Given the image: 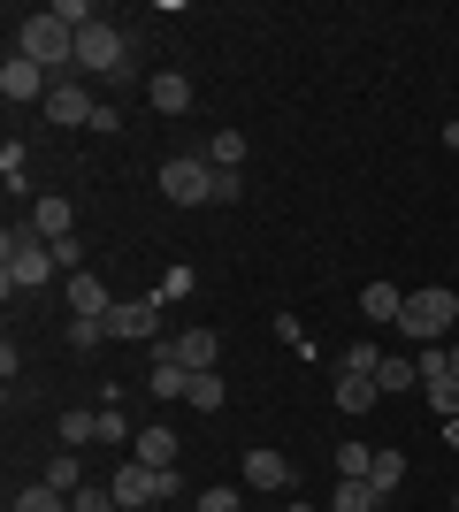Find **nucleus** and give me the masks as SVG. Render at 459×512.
<instances>
[{
    "mask_svg": "<svg viewBox=\"0 0 459 512\" xmlns=\"http://www.w3.org/2000/svg\"><path fill=\"white\" fill-rule=\"evenodd\" d=\"M62 444L77 451V444H100V406H69L62 413Z\"/></svg>",
    "mask_w": 459,
    "mask_h": 512,
    "instance_id": "nucleus-18",
    "label": "nucleus"
},
{
    "mask_svg": "<svg viewBox=\"0 0 459 512\" xmlns=\"http://www.w3.org/2000/svg\"><path fill=\"white\" fill-rule=\"evenodd\" d=\"M153 360H176L192 375H215L222 367V337L215 329H176V337H153Z\"/></svg>",
    "mask_w": 459,
    "mask_h": 512,
    "instance_id": "nucleus-6",
    "label": "nucleus"
},
{
    "mask_svg": "<svg viewBox=\"0 0 459 512\" xmlns=\"http://www.w3.org/2000/svg\"><path fill=\"white\" fill-rule=\"evenodd\" d=\"M39 482H46V490H62V497H77V490H85V467H77V451H54Z\"/></svg>",
    "mask_w": 459,
    "mask_h": 512,
    "instance_id": "nucleus-17",
    "label": "nucleus"
},
{
    "mask_svg": "<svg viewBox=\"0 0 459 512\" xmlns=\"http://www.w3.org/2000/svg\"><path fill=\"white\" fill-rule=\"evenodd\" d=\"M146 100L161 107V115H184V107H192V77H184V69H153V77H146Z\"/></svg>",
    "mask_w": 459,
    "mask_h": 512,
    "instance_id": "nucleus-10",
    "label": "nucleus"
},
{
    "mask_svg": "<svg viewBox=\"0 0 459 512\" xmlns=\"http://www.w3.org/2000/svg\"><path fill=\"white\" fill-rule=\"evenodd\" d=\"M444 367H452V375H459V344H452V352H444Z\"/></svg>",
    "mask_w": 459,
    "mask_h": 512,
    "instance_id": "nucleus-38",
    "label": "nucleus"
},
{
    "mask_svg": "<svg viewBox=\"0 0 459 512\" xmlns=\"http://www.w3.org/2000/svg\"><path fill=\"white\" fill-rule=\"evenodd\" d=\"M284 512H314V505H284Z\"/></svg>",
    "mask_w": 459,
    "mask_h": 512,
    "instance_id": "nucleus-39",
    "label": "nucleus"
},
{
    "mask_svg": "<svg viewBox=\"0 0 459 512\" xmlns=\"http://www.w3.org/2000/svg\"><path fill=\"white\" fill-rule=\"evenodd\" d=\"M444 146H452V153H459V123H444Z\"/></svg>",
    "mask_w": 459,
    "mask_h": 512,
    "instance_id": "nucleus-37",
    "label": "nucleus"
},
{
    "mask_svg": "<svg viewBox=\"0 0 459 512\" xmlns=\"http://www.w3.org/2000/svg\"><path fill=\"white\" fill-rule=\"evenodd\" d=\"M153 299L169 306V299H192V268H169V276H161V291H153Z\"/></svg>",
    "mask_w": 459,
    "mask_h": 512,
    "instance_id": "nucleus-32",
    "label": "nucleus"
},
{
    "mask_svg": "<svg viewBox=\"0 0 459 512\" xmlns=\"http://www.w3.org/2000/svg\"><path fill=\"white\" fill-rule=\"evenodd\" d=\"M146 390H153V398H184V406H192V367H176V360H153Z\"/></svg>",
    "mask_w": 459,
    "mask_h": 512,
    "instance_id": "nucleus-15",
    "label": "nucleus"
},
{
    "mask_svg": "<svg viewBox=\"0 0 459 512\" xmlns=\"http://www.w3.org/2000/svg\"><path fill=\"white\" fill-rule=\"evenodd\" d=\"M452 512H459V490H452Z\"/></svg>",
    "mask_w": 459,
    "mask_h": 512,
    "instance_id": "nucleus-41",
    "label": "nucleus"
},
{
    "mask_svg": "<svg viewBox=\"0 0 459 512\" xmlns=\"http://www.w3.org/2000/svg\"><path fill=\"white\" fill-rule=\"evenodd\" d=\"M108 283H100V276H92V268H85V276H69V314H77V321H108Z\"/></svg>",
    "mask_w": 459,
    "mask_h": 512,
    "instance_id": "nucleus-11",
    "label": "nucleus"
},
{
    "mask_svg": "<svg viewBox=\"0 0 459 512\" xmlns=\"http://www.w3.org/2000/svg\"><path fill=\"white\" fill-rule=\"evenodd\" d=\"M123 512H153V505H123Z\"/></svg>",
    "mask_w": 459,
    "mask_h": 512,
    "instance_id": "nucleus-40",
    "label": "nucleus"
},
{
    "mask_svg": "<svg viewBox=\"0 0 459 512\" xmlns=\"http://www.w3.org/2000/svg\"><path fill=\"white\" fill-rule=\"evenodd\" d=\"M131 459H146V467H176V428H138Z\"/></svg>",
    "mask_w": 459,
    "mask_h": 512,
    "instance_id": "nucleus-14",
    "label": "nucleus"
},
{
    "mask_svg": "<svg viewBox=\"0 0 459 512\" xmlns=\"http://www.w3.org/2000/svg\"><path fill=\"white\" fill-rule=\"evenodd\" d=\"M92 115H100V100H92L85 85H69V77L46 92V123H62V130H92Z\"/></svg>",
    "mask_w": 459,
    "mask_h": 512,
    "instance_id": "nucleus-8",
    "label": "nucleus"
},
{
    "mask_svg": "<svg viewBox=\"0 0 459 512\" xmlns=\"http://www.w3.org/2000/svg\"><path fill=\"white\" fill-rule=\"evenodd\" d=\"M16 54H23V62H39L46 77H54V69L77 62V31H69L54 8H31V16L16 23Z\"/></svg>",
    "mask_w": 459,
    "mask_h": 512,
    "instance_id": "nucleus-2",
    "label": "nucleus"
},
{
    "mask_svg": "<svg viewBox=\"0 0 459 512\" xmlns=\"http://www.w3.org/2000/svg\"><path fill=\"white\" fill-rule=\"evenodd\" d=\"M421 398L437 406V421H459V375H429V383H421Z\"/></svg>",
    "mask_w": 459,
    "mask_h": 512,
    "instance_id": "nucleus-21",
    "label": "nucleus"
},
{
    "mask_svg": "<svg viewBox=\"0 0 459 512\" xmlns=\"http://www.w3.org/2000/svg\"><path fill=\"white\" fill-rule=\"evenodd\" d=\"M69 512H123V505H115V490H92V482H85V490L69 497Z\"/></svg>",
    "mask_w": 459,
    "mask_h": 512,
    "instance_id": "nucleus-28",
    "label": "nucleus"
},
{
    "mask_svg": "<svg viewBox=\"0 0 459 512\" xmlns=\"http://www.w3.org/2000/svg\"><path fill=\"white\" fill-rule=\"evenodd\" d=\"M31 222H39V237H46V245H54V237H69V222H77V207H69V199H39V207H31Z\"/></svg>",
    "mask_w": 459,
    "mask_h": 512,
    "instance_id": "nucleus-19",
    "label": "nucleus"
},
{
    "mask_svg": "<svg viewBox=\"0 0 459 512\" xmlns=\"http://www.w3.org/2000/svg\"><path fill=\"white\" fill-rule=\"evenodd\" d=\"M207 161H215V169H238L245 161V130H215V138H207Z\"/></svg>",
    "mask_w": 459,
    "mask_h": 512,
    "instance_id": "nucleus-24",
    "label": "nucleus"
},
{
    "mask_svg": "<svg viewBox=\"0 0 459 512\" xmlns=\"http://www.w3.org/2000/svg\"><path fill=\"white\" fill-rule=\"evenodd\" d=\"M54 268H69V276H85V253H77V237H54Z\"/></svg>",
    "mask_w": 459,
    "mask_h": 512,
    "instance_id": "nucleus-35",
    "label": "nucleus"
},
{
    "mask_svg": "<svg viewBox=\"0 0 459 512\" xmlns=\"http://www.w3.org/2000/svg\"><path fill=\"white\" fill-rule=\"evenodd\" d=\"M54 16H62L69 31H85V23H100V8H92V0H54Z\"/></svg>",
    "mask_w": 459,
    "mask_h": 512,
    "instance_id": "nucleus-29",
    "label": "nucleus"
},
{
    "mask_svg": "<svg viewBox=\"0 0 459 512\" xmlns=\"http://www.w3.org/2000/svg\"><path fill=\"white\" fill-rule=\"evenodd\" d=\"M329 512H383V490H375V482H337Z\"/></svg>",
    "mask_w": 459,
    "mask_h": 512,
    "instance_id": "nucleus-20",
    "label": "nucleus"
},
{
    "mask_svg": "<svg viewBox=\"0 0 459 512\" xmlns=\"http://www.w3.org/2000/svg\"><path fill=\"white\" fill-rule=\"evenodd\" d=\"M77 69L131 85V46H123V31H115V23H85V31H77Z\"/></svg>",
    "mask_w": 459,
    "mask_h": 512,
    "instance_id": "nucleus-4",
    "label": "nucleus"
},
{
    "mask_svg": "<svg viewBox=\"0 0 459 512\" xmlns=\"http://www.w3.org/2000/svg\"><path fill=\"white\" fill-rule=\"evenodd\" d=\"M291 459L284 451H245V482H253V490H291Z\"/></svg>",
    "mask_w": 459,
    "mask_h": 512,
    "instance_id": "nucleus-12",
    "label": "nucleus"
},
{
    "mask_svg": "<svg viewBox=\"0 0 459 512\" xmlns=\"http://www.w3.org/2000/svg\"><path fill=\"white\" fill-rule=\"evenodd\" d=\"M368 482H375V490H383V497H391L398 482H406V451H375V467H368Z\"/></svg>",
    "mask_w": 459,
    "mask_h": 512,
    "instance_id": "nucleus-23",
    "label": "nucleus"
},
{
    "mask_svg": "<svg viewBox=\"0 0 459 512\" xmlns=\"http://www.w3.org/2000/svg\"><path fill=\"white\" fill-rule=\"evenodd\" d=\"M222 398H230V383H222V367H215V375H192V406H199V413H215Z\"/></svg>",
    "mask_w": 459,
    "mask_h": 512,
    "instance_id": "nucleus-27",
    "label": "nucleus"
},
{
    "mask_svg": "<svg viewBox=\"0 0 459 512\" xmlns=\"http://www.w3.org/2000/svg\"><path fill=\"white\" fill-rule=\"evenodd\" d=\"M8 512H69V497L46 490V482H31V490H16V505H8Z\"/></svg>",
    "mask_w": 459,
    "mask_h": 512,
    "instance_id": "nucleus-25",
    "label": "nucleus"
},
{
    "mask_svg": "<svg viewBox=\"0 0 459 512\" xmlns=\"http://www.w3.org/2000/svg\"><path fill=\"white\" fill-rule=\"evenodd\" d=\"M161 192H169L176 207H215V161H207V153H176V161H161Z\"/></svg>",
    "mask_w": 459,
    "mask_h": 512,
    "instance_id": "nucleus-5",
    "label": "nucleus"
},
{
    "mask_svg": "<svg viewBox=\"0 0 459 512\" xmlns=\"http://www.w3.org/2000/svg\"><path fill=\"white\" fill-rule=\"evenodd\" d=\"M375 467V444H337V482H368Z\"/></svg>",
    "mask_w": 459,
    "mask_h": 512,
    "instance_id": "nucleus-22",
    "label": "nucleus"
},
{
    "mask_svg": "<svg viewBox=\"0 0 459 512\" xmlns=\"http://www.w3.org/2000/svg\"><path fill=\"white\" fill-rule=\"evenodd\" d=\"M375 398H383V383H375V375H360V367H337V406H345V413H368Z\"/></svg>",
    "mask_w": 459,
    "mask_h": 512,
    "instance_id": "nucleus-13",
    "label": "nucleus"
},
{
    "mask_svg": "<svg viewBox=\"0 0 459 512\" xmlns=\"http://www.w3.org/2000/svg\"><path fill=\"white\" fill-rule=\"evenodd\" d=\"M459 321V299L444 291V283H429V291H406V314H398V329L414 344H444V329Z\"/></svg>",
    "mask_w": 459,
    "mask_h": 512,
    "instance_id": "nucleus-3",
    "label": "nucleus"
},
{
    "mask_svg": "<svg viewBox=\"0 0 459 512\" xmlns=\"http://www.w3.org/2000/svg\"><path fill=\"white\" fill-rule=\"evenodd\" d=\"M375 383H383V398H391V390H414L421 383V367L414 360H383V367H375Z\"/></svg>",
    "mask_w": 459,
    "mask_h": 512,
    "instance_id": "nucleus-26",
    "label": "nucleus"
},
{
    "mask_svg": "<svg viewBox=\"0 0 459 512\" xmlns=\"http://www.w3.org/2000/svg\"><path fill=\"white\" fill-rule=\"evenodd\" d=\"M245 199V184H238V169H215V207H238Z\"/></svg>",
    "mask_w": 459,
    "mask_h": 512,
    "instance_id": "nucleus-34",
    "label": "nucleus"
},
{
    "mask_svg": "<svg viewBox=\"0 0 459 512\" xmlns=\"http://www.w3.org/2000/svg\"><path fill=\"white\" fill-rule=\"evenodd\" d=\"M100 337H108V321H77V314H69V344H77V352H92Z\"/></svg>",
    "mask_w": 459,
    "mask_h": 512,
    "instance_id": "nucleus-33",
    "label": "nucleus"
},
{
    "mask_svg": "<svg viewBox=\"0 0 459 512\" xmlns=\"http://www.w3.org/2000/svg\"><path fill=\"white\" fill-rule=\"evenodd\" d=\"M0 92H8V100H39L46 107V92H54V85H46V69L39 62H23V54H8V62H0Z\"/></svg>",
    "mask_w": 459,
    "mask_h": 512,
    "instance_id": "nucleus-9",
    "label": "nucleus"
},
{
    "mask_svg": "<svg viewBox=\"0 0 459 512\" xmlns=\"http://www.w3.org/2000/svg\"><path fill=\"white\" fill-rule=\"evenodd\" d=\"M46 276H54V245H46L39 222L23 214V222H8V237H0V283H8V299H16V291H39Z\"/></svg>",
    "mask_w": 459,
    "mask_h": 512,
    "instance_id": "nucleus-1",
    "label": "nucleus"
},
{
    "mask_svg": "<svg viewBox=\"0 0 459 512\" xmlns=\"http://www.w3.org/2000/svg\"><path fill=\"white\" fill-rule=\"evenodd\" d=\"M360 314H368V321H391V329H398V314H406V291H391V283H368V291H360Z\"/></svg>",
    "mask_w": 459,
    "mask_h": 512,
    "instance_id": "nucleus-16",
    "label": "nucleus"
},
{
    "mask_svg": "<svg viewBox=\"0 0 459 512\" xmlns=\"http://www.w3.org/2000/svg\"><path fill=\"white\" fill-rule=\"evenodd\" d=\"M337 367H360V375H375V367H383V352L360 337V344H345V360H337Z\"/></svg>",
    "mask_w": 459,
    "mask_h": 512,
    "instance_id": "nucleus-31",
    "label": "nucleus"
},
{
    "mask_svg": "<svg viewBox=\"0 0 459 512\" xmlns=\"http://www.w3.org/2000/svg\"><path fill=\"white\" fill-rule=\"evenodd\" d=\"M108 337H131V344L146 337L153 344L161 337V299H115L108 306Z\"/></svg>",
    "mask_w": 459,
    "mask_h": 512,
    "instance_id": "nucleus-7",
    "label": "nucleus"
},
{
    "mask_svg": "<svg viewBox=\"0 0 459 512\" xmlns=\"http://www.w3.org/2000/svg\"><path fill=\"white\" fill-rule=\"evenodd\" d=\"M100 444H131V421H123V406H100Z\"/></svg>",
    "mask_w": 459,
    "mask_h": 512,
    "instance_id": "nucleus-30",
    "label": "nucleus"
},
{
    "mask_svg": "<svg viewBox=\"0 0 459 512\" xmlns=\"http://www.w3.org/2000/svg\"><path fill=\"white\" fill-rule=\"evenodd\" d=\"M192 512H245V505H238V490H199Z\"/></svg>",
    "mask_w": 459,
    "mask_h": 512,
    "instance_id": "nucleus-36",
    "label": "nucleus"
}]
</instances>
